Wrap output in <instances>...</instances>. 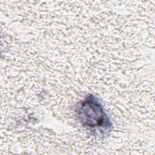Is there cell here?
<instances>
[{"instance_id":"obj_1","label":"cell","mask_w":155,"mask_h":155,"mask_svg":"<svg viewBox=\"0 0 155 155\" xmlns=\"http://www.w3.org/2000/svg\"><path fill=\"white\" fill-rule=\"evenodd\" d=\"M76 113L84 126L91 128H109L110 120L103 110L99 101L93 95H90L80 102Z\"/></svg>"}]
</instances>
